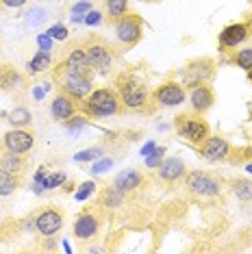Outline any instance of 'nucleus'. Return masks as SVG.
<instances>
[{
	"instance_id": "f257e3e1",
	"label": "nucleus",
	"mask_w": 252,
	"mask_h": 254,
	"mask_svg": "<svg viewBox=\"0 0 252 254\" xmlns=\"http://www.w3.org/2000/svg\"><path fill=\"white\" fill-rule=\"evenodd\" d=\"M116 89L120 94V100H122L124 109H128V111H146V113L152 111V107H148L152 100L150 89H148V85L139 76H135V74H122L116 80Z\"/></svg>"
},
{
	"instance_id": "f03ea898",
	"label": "nucleus",
	"mask_w": 252,
	"mask_h": 254,
	"mask_svg": "<svg viewBox=\"0 0 252 254\" xmlns=\"http://www.w3.org/2000/svg\"><path fill=\"white\" fill-rule=\"evenodd\" d=\"M81 105L87 118H111V115H120L124 111L116 87H96Z\"/></svg>"
},
{
	"instance_id": "7ed1b4c3",
	"label": "nucleus",
	"mask_w": 252,
	"mask_h": 254,
	"mask_svg": "<svg viewBox=\"0 0 252 254\" xmlns=\"http://www.w3.org/2000/svg\"><path fill=\"white\" fill-rule=\"evenodd\" d=\"M113 33H116L118 44L128 50L139 44L141 35H144V20L137 13H126L120 20L113 22Z\"/></svg>"
},
{
	"instance_id": "20e7f679",
	"label": "nucleus",
	"mask_w": 252,
	"mask_h": 254,
	"mask_svg": "<svg viewBox=\"0 0 252 254\" xmlns=\"http://www.w3.org/2000/svg\"><path fill=\"white\" fill-rule=\"evenodd\" d=\"M174 128L179 132V137H183V139L189 143H193V146H198L200 141H204L211 135L209 124L204 122L202 118H198V113L196 115H187V113L179 115V118L174 120Z\"/></svg>"
},
{
	"instance_id": "39448f33",
	"label": "nucleus",
	"mask_w": 252,
	"mask_h": 254,
	"mask_svg": "<svg viewBox=\"0 0 252 254\" xmlns=\"http://www.w3.org/2000/svg\"><path fill=\"white\" fill-rule=\"evenodd\" d=\"M185 187H187V191L202 195V198H217L222 191L220 181L215 176L207 174V172H198V170L185 172Z\"/></svg>"
},
{
	"instance_id": "423d86ee",
	"label": "nucleus",
	"mask_w": 252,
	"mask_h": 254,
	"mask_svg": "<svg viewBox=\"0 0 252 254\" xmlns=\"http://www.w3.org/2000/svg\"><path fill=\"white\" fill-rule=\"evenodd\" d=\"M215 74V61L213 59H207V57H202V59H196V61H189L185 65V70L181 72L183 76V87H196V85H202V83H209L211 78H213Z\"/></svg>"
},
{
	"instance_id": "0eeeda50",
	"label": "nucleus",
	"mask_w": 252,
	"mask_h": 254,
	"mask_svg": "<svg viewBox=\"0 0 252 254\" xmlns=\"http://www.w3.org/2000/svg\"><path fill=\"white\" fill-rule=\"evenodd\" d=\"M85 53H87V59L94 67V74H100V76H107L113 67V53L111 48L102 42V39L94 37L89 39L87 46H85Z\"/></svg>"
},
{
	"instance_id": "6e6552de",
	"label": "nucleus",
	"mask_w": 252,
	"mask_h": 254,
	"mask_svg": "<svg viewBox=\"0 0 252 254\" xmlns=\"http://www.w3.org/2000/svg\"><path fill=\"white\" fill-rule=\"evenodd\" d=\"M252 31V22H233V24L224 26L217 35V46H220L222 53H231L237 46H242L246 39L250 37Z\"/></svg>"
},
{
	"instance_id": "1a4fd4ad",
	"label": "nucleus",
	"mask_w": 252,
	"mask_h": 254,
	"mask_svg": "<svg viewBox=\"0 0 252 254\" xmlns=\"http://www.w3.org/2000/svg\"><path fill=\"white\" fill-rule=\"evenodd\" d=\"M152 100L157 107H165V109L181 107L183 102H187V89L176 80H168V83L159 85L152 91Z\"/></svg>"
},
{
	"instance_id": "9d476101",
	"label": "nucleus",
	"mask_w": 252,
	"mask_h": 254,
	"mask_svg": "<svg viewBox=\"0 0 252 254\" xmlns=\"http://www.w3.org/2000/svg\"><path fill=\"white\" fill-rule=\"evenodd\" d=\"M59 74V85L61 91L70 94L74 100L83 102L91 91H94V83H91V76H83V74H67V72H57Z\"/></svg>"
},
{
	"instance_id": "9b49d317",
	"label": "nucleus",
	"mask_w": 252,
	"mask_h": 254,
	"mask_svg": "<svg viewBox=\"0 0 252 254\" xmlns=\"http://www.w3.org/2000/svg\"><path fill=\"white\" fill-rule=\"evenodd\" d=\"M198 152H200V157L211 161V163H220V161L231 157L233 148H231V141H226L224 137L209 135L204 141L198 143Z\"/></svg>"
},
{
	"instance_id": "f8f14e48",
	"label": "nucleus",
	"mask_w": 252,
	"mask_h": 254,
	"mask_svg": "<svg viewBox=\"0 0 252 254\" xmlns=\"http://www.w3.org/2000/svg\"><path fill=\"white\" fill-rule=\"evenodd\" d=\"M57 72H67V74H83V76H91L94 78V67L87 59L85 48H72L65 55V59L61 61V67Z\"/></svg>"
},
{
	"instance_id": "ddd939ff",
	"label": "nucleus",
	"mask_w": 252,
	"mask_h": 254,
	"mask_svg": "<svg viewBox=\"0 0 252 254\" xmlns=\"http://www.w3.org/2000/svg\"><path fill=\"white\" fill-rule=\"evenodd\" d=\"M63 222H65V215H63L61 209H44L42 213H37L35 217V230L44 237H53L63 228Z\"/></svg>"
},
{
	"instance_id": "4468645a",
	"label": "nucleus",
	"mask_w": 252,
	"mask_h": 254,
	"mask_svg": "<svg viewBox=\"0 0 252 254\" xmlns=\"http://www.w3.org/2000/svg\"><path fill=\"white\" fill-rule=\"evenodd\" d=\"M100 224H102V219L96 211L87 209V211L78 213L76 219H74V237H76V239H83V241L94 239L100 230Z\"/></svg>"
},
{
	"instance_id": "2eb2a0df",
	"label": "nucleus",
	"mask_w": 252,
	"mask_h": 254,
	"mask_svg": "<svg viewBox=\"0 0 252 254\" xmlns=\"http://www.w3.org/2000/svg\"><path fill=\"white\" fill-rule=\"evenodd\" d=\"M187 102L191 105L193 113H198V115L207 113L209 109H213V105H215V89L211 87L209 83L196 85V87L189 89V94H187Z\"/></svg>"
},
{
	"instance_id": "dca6fc26",
	"label": "nucleus",
	"mask_w": 252,
	"mask_h": 254,
	"mask_svg": "<svg viewBox=\"0 0 252 254\" xmlns=\"http://www.w3.org/2000/svg\"><path fill=\"white\" fill-rule=\"evenodd\" d=\"M35 143V137L28 128H11L4 132V148L13 154H28Z\"/></svg>"
},
{
	"instance_id": "f3484780",
	"label": "nucleus",
	"mask_w": 252,
	"mask_h": 254,
	"mask_svg": "<svg viewBox=\"0 0 252 254\" xmlns=\"http://www.w3.org/2000/svg\"><path fill=\"white\" fill-rule=\"evenodd\" d=\"M78 105H81V102L74 100L70 94L59 91V94L53 98V102H50V115H53L55 122H67L72 115H76Z\"/></svg>"
},
{
	"instance_id": "a211bd4d",
	"label": "nucleus",
	"mask_w": 252,
	"mask_h": 254,
	"mask_svg": "<svg viewBox=\"0 0 252 254\" xmlns=\"http://www.w3.org/2000/svg\"><path fill=\"white\" fill-rule=\"evenodd\" d=\"M141 183H144V174H141V172H137V170H133V167L122 170L116 178H113V187L120 189L122 193L137 191V189L141 187Z\"/></svg>"
},
{
	"instance_id": "6ab92c4d",
	"label": "nucleus",
	"mask_w": 252,
	"mask_h": 254,
	"mask_svg": "<svg viewBox=\"0 0 252 254\" xmlns=\"http://www.w3.org/2000/svg\"><path fill=\"white\" fill-rule=\"evenodd\" d=\"M157 176L161 178L163 183H176L179 178L185 176V163L179 157H170L161 161V165L157 167Z\"/></svg>"
},
{
	"instance_id": "aec40b11",
	"label": "nucleus",
	"mask_w": 252,
	"mask_h": 254,
	"mask_svg": "<svg viewBox=\"0 0 252 254\" xmlns=\"http://www.w3.org/2000/svg\"><path fill=\"white\" fill-rule=\"evenodd\" d=\"M22 85H24V76L15 70V67H2L0 70V91H7V94H11V91L20 89Z\"/></svg>"
},
{
	"instance_id": "412c9836",
	"label": "nucleus",
	"mask_w": 252,
	"mask_h": 254,
	"mask_svg": "<svg viewBox=\"0 0 252 254\" xmlns=\"http://www.w3.org/2000/svg\"><path fill=\"white\" fill-rule=\"evenodd\" d=\"M7 122L13 126V128H28L33 122V115L26 107H15L13 111L7 115Z\"/></svg>"
},
{
	"instance_id": "4be33fe9",
	"label": "nucleus",
	"mask_w": 252,
	"mask_h": 254,
	"mask_svg": "<svg viewBox=\"0 0 252 254\" xmlns=\"http://www.w3.org/2000/svg\"><path fill=\"white\" fill-rule=\"evenodd\" d=\"M18 185H20L18 174L7 172V170H0V198H9V195L18 189Z\"/></svg>"
},
{
	"instance_id": "5701e85b",
	"label": "nucleus",
	"mask_w": 252,
	"mask_h": 254,
	"mask_svg": "<svg viewBox=\"0 0 252 254\" xmlns=\"http://www.w3.org/2000/svg\"><path fill=\"white\" fill-rule=\"evenodd\" d=\"M128 13V0H105V15L111 22Z\"/></svg>"
},
{
	"instance_id": "b1692460",
	"label": "nucleus",
	"mask_w": 252,
	"mask_h": 254,
	"mask_svg": "<svg viewBox=\"0 0 252 254\" xmlns=\"http://www.w3.org/2000/svg\"><path fill=\"white\" fill-rule=\"evenodd\" d=\"M50 65H53V57H50V53L39 50V53L33 57L31 61H28V72H31V74L46 72V70H50Z\"/></svg>"
},
{
	"instance_id": "393cba45",
	"label": "nucleus",
	"mask_w": 252,
	"mask_h": 254,
	"mask_svg": "<svg viewBox=\"0 0 252 254\" xmlns=\"http://www.w3.org/2000/svg\"><path fill=\"white\" fill-rule=\"evenodd\" d=\"M124 198H126V193H122L116 187H111V189H105V191H102L100 204L105 206V209H118L120 204H124Z\"/></svg>"
},
{
	"instance_id": "a878e982",
	"label": "nucleus",
	"mask_w": 252,
	"mask_h": 254,
	"mask_svg": "<svg viewBox=\"0 0 252 254\" xmlns=\"http://www.w3.org/2000/svg\"><path fill=\"white\" fill-rule=\"evenodd\" d=\"M231 61L233 65L242 67V70H252V46L248 48H239V50H231Z\"/></svg>"
},
{
	"instance_id": "bb28decb",
	"label": "nucleus",
	"mask_w": 252,
	"mask_h": 254,
	"mask_svg": "<svg viewBox=\"0 0 252 254\" xmlns=\"http://www.w3.org/2000/svg\"><path fill=\"white\" fill-rule=\"evenodd\" d=\"M231 189H233V193L237 195V200L252 202V183L248 178H235L231 183Z\"/></svg>"
},
{
	"instance_id": "cd10ccee",
	"label": "nucleus",
	"mask_w": 252,
	"mask_h": 254,
	"mask_svg": "<svg viewBox=\"0 0 252 254\" xmlns=\"http://www.w3.org/2000/svg\"><path fill=\"white\" fill-rule=\"evenodd\" d=\"M22 154H13V152H4L2 157H0V170H7V172H13V174H18L22 172Z\"/></svg>"
},
{
	"instance_id": "c85d7f7f",
	"label": "nucleus",
	"mask_w": 252,
	"mask_h": 254,
	"mask_svg": "<svg viewBox=\"0 0 252 254\" xmlns=\"http://www.w3.org/2000/svg\"><path fill=\"white\" fill-rule=\"evenodd\" d=\"M102 154H105V150H102L100 146L85 148V150H81L78 154H74V161H76V163H85V161H96V159H100Z\"/></svg>"
},
{
	"instance_id": "c756f323",
	"label": "nucleus",
	"mask_w": 252,
	"mask_h": 254,
	"mask_svg": "<svg viewBox=\"0 0 252 254\" xmlns=\"http://www.w3.org/2000/svg\"><path fill=\"white\" fill-rule=\"evenodd\" d=\"M46 9H42V7H33L31 11L26 13V18H24V22L28 26H42L44 22H46Z\"/></svg>"
},
{
	"instance_id": "7c9ffc66",
	"label": "nucleus",
	"mask_w": 252,
	"mask_h": 254,
	"mask_svg": "<svg viewBox=\"0 0 252 254\" xmlns=\"http://www.w3.org/2000/svg\"><path fill=\"white\" fill-rule=\"evenodd\" d=\"M65 124V128L70 130V132H74V135H78L85 126H89V122H87V118H83V115H72L67 122H63Z\"/></svg>"
},
{
	"instance_id": "2f4dec72",
	"label": "nucleus",
	"mask_w": 252,
	"mask_h": 254,
	"mask_svg": "<svg viewBox=\"0 0 252 254\" xmlns=\"http://www.w3.org/2000/svg\"><path fill=\"white\" fill-rule=\"evenodd\" d=\"M163 154H165V148H154L150 154L146 157V165L150 167V170H157L159 165H161V161H163Z\"/></svg>"
},
{
	"instance_id": "473e14b6",
	"label": "nucleus",
	"mask_w": 252,
	"mask_h": 254,
	"mask_svg": "<svg viewBox=\"0 0 252 254\" xmlns=\"http://www.w3.org/2000/svg\"><path fill=\"white\" fill-rule=\"evenodd\" d=\"M63 183H65V174H63V172H57V174L46 176V181L42 183V187L44 189H57V187H61Z\"/></svg>"
},
{
	"instance_id": "72a5a7b5",
	"label": "nucleus",
	"mask_w": 252,
	"mask_h": 254,
	"mask_svg": "<svg viewBox=\"0 0 252 254\" xmlns=\"http://www.w3.org/2000/svg\"><path fill=\"white\" fill-rule=\"evenodd\" d=\"M48 35L53 37V39H57V42H65L70 33H67V28L63 26V24H53V26L48 28Z\"/></svg>"
},
{
	"instance_id": "f704fd0d",
	"label": "nucleus",
	"mask_w": 252,
	"mask_h": 254,
	"mask_svg": "<svg viewBox=\"0 0 252 254\" xmlns=\"http://www.w3.org/2000/svg\"><path fill=\"white\" fill-rule=\"evenodd\" d=\"M94 191H96V183H94V181H87V183L81 185V189L76 191V195H74V198H76V200H87Z\"/></svg>"
},
{
	"instance_id": "c9c22d12",
	"label": "nucleus",
	"mask_w": 252,
	"mask_h": 254,
	"mask_svg": "<svg viewBox=\"0 0 252 254\" xmlns=\"http://www.w3.org/2000/svg\"><path fill=\"white\" fill-rule=\"evenodd\" d=\"M91 9H94V4H91L89 0H81V2H76V4L72 7L70 15H85V13H89Z\"/></svg>"
},
{
	"instance_id": "e433bc0d",
	"label": "nucleus",
	"mask_w": 252,
	"mask_h": 254,
	"mask_svg": "<svg viewBox=\"0 0 252 254\" xmlns=\"http://www.w3.org/2000/svg\"><path fill=\"white\" fill-rule=\"evenodd\" d=\"M100 22H102V13H100V11L91 9L89 13H85V24H87V26H98Z\"/></svg>"
},
{
	"instance_id": "4c0bfd02",
	"label": "nucleus",
	"mask_w": 252,
	"mask_h": 254,
	"mask_svg": "<svg viewBox=\"0 0 252 254\" xmlns=\"http://www.w3.org/2000/svg\"><path fill=\"white\" fill-rule=\"evenodd\" d=\"M37 46L46 53H50V48H53V37L46 33V35H37Z\"/></svg>"
},
{
	"instance_id": "58836bf2",
	"label": "nucleus",
	"mask_w": 252,
	"mask_h": 254,
	"mask_svg": "<svg viewBox=\"0 0 252 254\" xmlns=\"http://www.w3.org/2000/svg\"><path fill=\"white\" fill-rule=\"evenodd\" d=\"M111 165H113V161H111V159H102V161H98V163L91 165V172H94V174H100V172L109 170Z\"/></svg>"
},
{
	"instance_id": "ea45409f",
	"label": "nucleus",
	"mask_w": 252,
	"mask_h": 254,
	"mask_svg": "<svg viewBox=\"0 0 252 254\" xmlns=\"http://www.w3.org/2000/svg\"><path fill=\"white\" fill-rule=\"evenodd\" d=\"M0 2H2L4 7H9V9H22L28 0H0Z\"/></svg>"
},
{
	"instance_id": "a19ab883",
	"label": "nucleus",
	"mask_w": 252,
	"mask_h": 254,
	"mask_svg": "<svg viewBox=\"0 0 252 254\" xmlns=\"http://www.w3.org/2000/svg\"><path fill=\"white\" fill-rule=\"evenodd\" d=\"M154 148H157V143H154V141H148V143H146V146H144V148H141V157H148V154H150V152H152V150H154Z\"/></svg>"
},
{
	"instance_id": "79ce46f5",
	"label": "nucleus",
	"mask_w": 252,
	"mask_h": 254,
	"mask_svg": "<svg viewBox=\"0 0 252 254\" xmlns=\"http://www.w3.org/2000/svg\"><path fill=\"white\" fill-rule=\"evenodd\" d=\"M33 94H35V98L39 100V98H44V89H35V91H33Z\"/></svg>"
},
{
	"instance_id": "37998d69",
	"label": "nucleus",
	"mask_w": 252,
	"mask_h": 254,
	"mask_svg": "<svg viewBox=\"0 0 252 254\" xmlns=\"http://www.w3.org/2000/svg\"><path fill=\"white\" fill-rule=\"evenodd\" d=\"M246 170H248V174H252V161H248V165H246Z\"/></svg>"
},
{
	"instance_id": "c03bdc74",
	"label": "nucleus",
	"mask_w": 252,
	"mask_h": 254,
	"mask_svg": "<svg viewBox=\"0 0 252 254\" xmlns=\"http://www.w3.org/2000/svg\"><path fill=\"white\" fill-rule=\"evenodd\" d=\"M248 78H250V80H252V70H248Z\"/></svg>"
},
{
	"instance_id": "a18cd8bd",
	"label": "nucleus",
	"mask_w": 252,
	"mask_h": 254,
	"mask_svg": "<svg viewBox=\"0 0 252 254\" xmlns=\"http://www.w3.org/2000/svg\"><path fill=\"white\" fill-rule=\"evenodd\" d=\"M139 2H154V0H139Z\"/></svg>"
},
{
	"instance_id": "49530a36",
	"label": "nucleus",
	"mask_w": 252,
	"mask_h": 254,
	"mask_svg": "<svg viewBox=\"0 0 252 254\" xmlns=\"http://www.w3.org/2000/svg\"><path fill=\"white\" fill-rule=\"evenodd\" d=\"M250 2H252V0H250Z\"/></svg>"
},
{
	"instance_id": "de8ad7c7",
	"label": "nucleus",
	"mask_w": 252,
	"mask_h": 254,
	"mask_svg": "<svg viewBox=\"0 0 252 254\" xmlns=\"http://www.w3.org/2000/svg\"><path fill=\"white\" fill-rule=\"evenodd\" d=\"M250 22H252V20H250Z\"/></svg>"
}]
</instances>
